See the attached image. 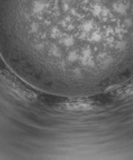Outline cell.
<instances>
[{
  "label": "cell",
  "mask_w": 133,
  "mask_h": 160,
  "mask_svg": "<svg viewBox=\"0 0 133 160\" xmlns=\"http://www.w3.org/2000/svg\"><path fill=\"white\" fill-rule=\"evenodd\" d=\"M132 94H133V79L113 92L114 96L118 98H125Z\"/></svg>",
  "instance_id": "obj_1"
}]
</instances>
